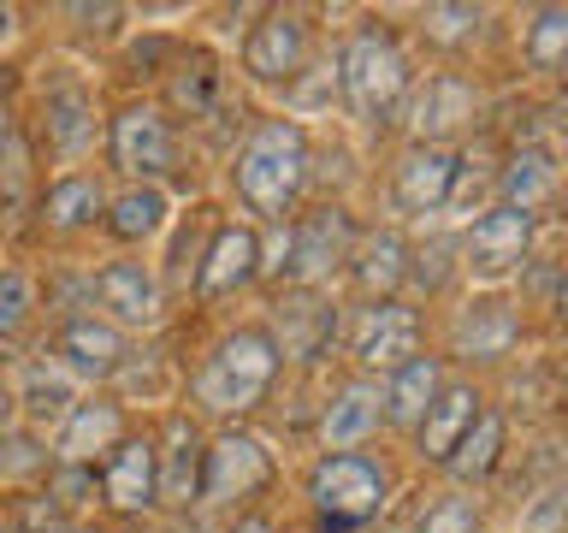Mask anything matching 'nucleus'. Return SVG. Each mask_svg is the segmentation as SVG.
<instances>
[{
	"mask_svg": "<svg viewBox=\"0 0 568 533\" xmlns=\"http://www.w3.org/2000/svg\"><path fill=\"white\" fill-rule=\"evenodd\" d=\"M95 492L113 515H124V522L149 515L160 504V444H154V433H124L113 451L95 462Z\"/></svg>",
	"mask_w": 568,
	"mask_h": 533,
	"instance_id": "nucleus-15",
	"label": "nucleus"
},
{
	"mask_svg": "<svg viewBox=\"0 0 568 533\" xmlns=\"http://www.w3.org/2000/svg\"><path fill=\"white\" fill-rule=\"evenodd\" d=\"M266 326H273L284 362H320L337 338V302L326 296V284H284Z\"/></svg>",
	"mask_w": 568,
	"mask_h": 533,
	"instance_id": "nucleus-18",
	"label": "nucleus"
},
{
	"mask_svg": "<svg viewBox=\"0 0 568 533\" xmlns=\"http://www.w3.org/2000/svg\"><path fill=\"white\" fill-rule=\"evenodd\" d=\"M355 220L349 208L320 202V208H296L284 225L266 231V273L284 284H326L337 266H349L355 249Z\"/></svg>",
	"mask_w": 568,
	"mask_h": 533,
	"instance_id": "nucleus-5",
	"label": "nucleus"
},
{
	"mask_svg": "<svg viewBox=\"0 0 568 533\" xmlns=\"http://www.w3.org/2000/svg\"><path fill=\"white\" fill-rule=\"evenodd\" d=\"M12 149V119H7V107H0V154Z\"/></svg>",
	"mask_w": 568,
	"mask_h": 533,
	"instance_id": "nucleus-40",
	"label": "nucleus"
},
{
	"mask_svg": "<svg viewBox=\"0 0 568 533\" xmlns=\"http://www.w3.org/2000/svg\"><path fill=\"white\" fill-rule=\"evenodd\" d=\"M12 391H18V426H24V433H36V439H48L53 426L65 421V409L83 398V385L71 380V373H60L53 362H30V368L12 380Z\"/></svg>",
	"mask_w": 568,
	"mask_h": 533,
	"instance_id": "nucleus-28",
	"label": "nucleus"
},
{
	"mask_svg": "<svg viewBox=\"0 0 568 533\" xmlns=\"http://www.w3.org/2000/svg\"><path fill=\"white\" fill-rule=\"evenodd\" d=\"M385 426L379 415V380L355 373V380L332 385V398L320 403V451H362V444Z\"/></svg>",
	"mask_w": 568,
	"mask_h": 533,
	"instance_id": "nucleus-23",
	"label": "nucleus"
},
{
	"mask_svg": "<svg viewBox=\"0 0 568 533\" xmlns=\"http://www.w3.org/2000/svg\"><path fill=\"white\" fill-rule=\"evenodd\" d=\"M124 433H131V415H124V403L113 391H83L65 409V421L48 433V456L65 462V469H95Z\"/></svg>",
	"mask_w": 568,
	"mask_h": 533,
	"instance_id": "nucleus-16",
	"label": "nucleus"
},
{
	"mask_svg": "<svg viewBox=\"0 0 568 533\" xmlns=\"http://www.w3.org/2000/svg\"><path fill=\"white\" fill-rule=\"evenodd\" d=\"M444 355H408L403 368H390L385 380H379V415H385V426H397V433H415L420 426V415L433 409V398L444 391Z\"/></svg>",
	"mask_w": 568,
	"mask_h": 533,
	"instance_id": "nucleus-27",
	"label": "nucleus"
},
{
	"mask_svg": "<svg viewBox=\"0 0 568 533\" xmlns=\"http://www.w3.org/2000/svg\"><path fill=\"white\" fill-rule=\"evenodd\" d=\"M18 433V391H12V373H0V444Z\"/></svg>",
	"mask_w": 568,
	"mask_h": 533,
	"instance_id": "nucleus-37",
	"label": "nucleus"
},
{
	"mask_svg": "<svg viewBox=\"0 0 568 533\" xmlns=\"http://www.w3.org/2000/svg\"><path fill=\"white\" fill-rule=\"evenodd\" d=\"M486 7H468V0H438V7H426L420 12V30H426V42H438V48H468L479 30H486Z\"/></svg>",
	"mask_w": 568,
	"mask_h": 533,
	"instance_id": "nucleus-34",
	"label": "nucleus"
},
{
	"mask_svg": "<svg viewBox=\"0 0 568 533\" xmlns=\"http://www.w3.org/2000/svg\"><path fill=\"white\" fill-rule=\"evenodd\" d=\"M172 190L166 184H119L106 195V213H101V231L113 238L119 249H149L172 231Z\"/></svg>",
	"mask_w": 568,
	"mask_h": 533,
	"instance_id": "nucleus-24",
	"label": "nucleus"
},
{
	"mask_svg": "<svg viewBox=\"0 0 568 533\" xmlns=\"http://www.w3.org/2000/svg\"><path fill=\"white\" fill-rule=\"evenodd\" d=\"M261 279H266V231L248 225L243 213L237 220H213L202 255H195V273H190L195 302H225L237 291H255Z\"/></svg>",
	"mask_w": 568,
	"mask_h": 533,
	"instance_id": "nucleus-10",
	"label": "nucleus"
},
{
	"mask_svg": "<svg viewBox=\"0 0 568 533\" xmlns=\"http://www.w3.org/2000/svg\"><path fill=\"white\" fill-rule=\"evenodd\" d=\"M106 131V119L95 113V89L83 78H60L42 89V149L60 167H83L95 154V137Z\"/></svg>",
	"mask_w": 568,
	"mask_h": 533,
	"instance_id": "nucleus-17",
	"label": "nucleus"
},
{
	"mask_svg": "<svg viewBox=\"0 0 568 533\" xmlns=\"http://www.w3.org/2000/svg\"><path fill=\"white\" fill-rule=\"evenodd\" d=\"M344 350L367 380H385L390 368H403L408 355H420V309L403 296L390 302H362L344 326Z\"/></svg>",
	"mask_w": 568,
	"mask_h": 533,
	"instance_id": "nucleus-14",
	"label": "nucleus"
},
{
	"mask_svg": "<svg viewBox=\"0 0 568 533\" xmlns=\"http://www.w3.org/2000/svg\"><path fill=\"white\" fill-rule=\"evenodd\" d=\"M273 480H278V456L266 451L261 433H248V426L207 433V456H202V504L207 510H248Z\"/></svg>",
	"mask_w": 568,
	"mask_h": 533,
	"instance_id": "nucleus-8",
	"label": "nucleus"
},
{
	"mask_svg": "<svg viewBox=\"0 0 568 533\" xmlns=\"http://www.w3.org/2000/svg\"><path fill=\"white\" fill-rule=\"evenodd\" d=\"M237 66L255 89H278L291 95L302 83V71L314 66V18L302 7H266L255 12V24L243 30Z\"/></svg>",
	"mask_w": 568,
	"mask_h": 533,
	"instance_id": "nucleus-7",
	"label": "nucleus"
},
{
	"mask_svg": "<svg viewBox=\"0 0 568 533\" xmlns=\"http://www.w3.org/2000/svg\"><path fill=\"white\" fill-rule=\"evenodd\" d=\"M160 444V504L166 510H190L202 504V456H207V433L190 415H172Z\"/></svg>",
	"mask_w": 568,
	"mask_h": 533,
	"instance_id": "nucleus-26",
	"label": "nucleus"
},
{
	"mask_svg": "<svg viewBox=\"0 0 568 533\" xmlns=\"http://www.w3.org/2000/svg\"><path fill=\"white\" fill-rule=\"evenodd\" d=\"M504 444H509V426H504V415L486 403V415H479L474 433L456 444V456L444 462V474H450L462 492H468V486H486V480L497 474V462H504Z\"/></svg>",
	"mask_w": 568,
	"mask_h": 533,
	"instance_id": "nucleus-31",
	"label": "nucleus"
},
{
	"mask_svg": "<svg viewBox=\"0 0 568 533\" xmlns=\"http://www.w3.org/2000/svg\"><path fill=\"white\" fill-rule=\"evenodd\" d=\"M408 238H403V225H373L355 238L349 249V279H355V291H362L367 302H390V296H403V284H408Z\"/></svg>",
	"mask_w": 568,
	"mask_h": 533,
	"instance_id": "nucleus-25",
	"label": "nucleus"
},
{
	"mask_svg": "<svg viewBox=\"0 0 568 533\" xmlns=\"http://www.w3.org/2000/svg\"><path fill=\"white\" fill-rule=\"evenodd\" d=\"M462 172H468V160L450 142H408L390 167V208L403 220H438V213L456 208Z\"/></svg>",
	"mask_w": 568,
	"mask_h": 533,
	"instance_id": "nucleus-12",
	"label": "nucleus"
},
{
	"mask_svg": "<svg viewBox=\"0 0 568 533\" xmlns=\"http://www.w3.org/2000/svg\"><path fill=\"white\" fill-rule=\"evenodd\" d=\"M18 36V7H0V48Z\"/></svg>",
	"mask_w": 568,
	"mask_h": 533,
	"instance_id": "nucleus-39",
	"label": "nucleus"
},
{
	"mask_svg": "<svg viewBox=\"0 0 568 533\" xmlns=\"http://www.w3.org/2000/svg\"><path fill=\"white\" fill-rule=\"evenodd\" d=\"M337 78V101L349 107L362 124H397L415 101V66H408V48L397 42V30L385 24H362L344 36L332 60Z\"/></svg>",
	"mask_w": 568,
	"mask_h": 533,
	"instance_id": "nucleus-3",
	"label": "nucleus"
},
{
	"mask_svg": "<svg viewBox=\"0 0 568 533\" xmlns=\"http://www.w3.org/2000/svg\"><path fill=\"white\" fill-rule=\"evenodd\" d=\"M60 533H106L101 522H89V515H83V522H71V527H60Z\"/></svg>",
	"mask_w": 568,
	"mask_h": 533,
	"instance_id": "nucleus-41",
	"label": "nucleus"
},
{
	"mask_svg": "<svg viewBox=\"0 0 568 533\" xmlns=\"http://www.w3.org/2000/svg\"><path fill=\"white\" fill-rule=\"evenodd\" d=\"M474 83L456 78V71H433L426 83H415V101H408V113H415V142H444L450 131L474 119Z\"/></svg>",
	"mask_w": 568,
	"mask_h": 533,
	"instance_id": "nucleus-29",
	"label": "nucleus"
},
{
	"mask_svg": "<svg viewBox=\"0 0 568 533\" xmlns=\"http://www.w3.org/2000/svg\"><path fill=\"white\" fill-rule=\"evenodd\" d=\"M166 119L178 124H207L225 107V60L213 48H178L166 66Z\"/></svg>",
	"mask_w": 568,
	"mask_h": 533,
	"instance_id": "nucleus-21",
	"label": "nucleus"
},
{
	"mask_svg": "<svg viewBox=\"0 0 568 533\" xmlns=\"http://www.w3.org/2000/svg\"><path fill=\"white\" fill-rule=\"evenodd\" d=\"M36 309H42V284L30 266H0V350L30 332Z\"/></svg>",
	"mask_w": 568,
	"mask_h": 533,
	"instance_id": "nucleus-33",
	"label": "nucleus"
},
{
	"mask_svg": "<svg viewBox=\"0 0 568 533\" xmlns=\"http://www.w3.org/2000/svg\"><path fill=\"white\" fill-rule=\"evenodd\" d=\"M515 338H521V314L504 291H474L450 314V355L462 362H504Z\"/></svg>",
	"mask_w": 568,
	"mask_h": 533,
	"instance_id": "nucleus-20",
	"label": "nucleus"
},
{
	"mask_svg": "<svg viewBox=\"0 0 568 533\" xmlns=\"http://www.w3.org/2000/svg\"><path fill=\"white\" fill-rule=\"evenodd\" d=\"M408 533H486V522H479V504L468 492H444V497H433V504L415 515Z\"/></svg>",
	"mask_w": 568,
	"mask_h": 533,
	"instance_id": "nucleus-35",
	"label": "nucleus"
},
{
	"mask_svg": "<svg viewBox=\"0 0 568 533\" xmlns=\"http://www.w3.org/2000/svg\"><path fill=\"white\" fill-rule=\"evenodd\" d=\"M225 533H278V522L266 510H237V522H231Z\"/></svg>",
	"mask_w": 568,
	"mask_h": 533,
	"instance_id": "nucleus-38",
	"label": "nucleus"
},
{
	"mask_svg": "<svg viewBox=\"0 0 568 533\" xmlns=\"http://www.w3.org/2000/svg\"><path fill=\"white\" fill-rule=\"evenodd\" d=\"M308 172H314L308 124L291 119V113H273V119L248 124V137L231 149L225 184H231V195H237L248 225L273 231L296 213L302 190H308Z\"/></svg>",
	"mask_w": 568,
	"mask_h": 533,
	"instance_id": "nucleus-1",
	"label": "nucleus"
},
{
	"mask_svg": "<svg viewBox=\"0 0 568 533\" xmlns=\"http://www.w3.org/2000/svg\"><path fill=\"white\" fill-rule=\"evenodd\" d=\"M532 249V213L491 202L486 213H474L468 231H462V273H468L479 291H504V284L521 273Z\"/></svg>",
	"mask_w": 568,
	"mask_h": 533,
	"instance_id": "nucleus-13",
	"label": "nucleus"
},
{
	"mask_svg": "<svg viewBox=\"0 0 568 533\" xmlns=\"http://www.w3.org/2000/svg\"><path fill=\"white\" fill-rule=\"evenodd\" d=\"M302 492H308V510L326 533L367 527L390 504V462L379 451H320L308 462Z\"/></svg>",
	"mask_w": 568,
	"mask_h": 533,
	"instance_id": "nucleus-4",
	"label": "nucleus"
},
{
	"mask_svg": "<svg viewBox=\"0 0 568 533\" xmlns=\"http://www.w3.org/2000/svg\"><path fill=\"white\" fill-rule=\"evenodd\" d=\"M89 309L119 332H154L166 320V279L142 255H113L89 273Z\"/></svg>",
	"mask_w": 568,
	"mask_h": 533,
	"instance_id": "nucleus-11",
	"label": "nucleus"
},
{
	"mask_svg": "<svg viewBox=\"0 0 568 533\" xmlns=\"http://www.w3.org/2000/svg\"><path fill=\"white\" fill-rule=\"evenodd\" d=\"M48 362L71 373L83 391H106L131 368V332H119L95 309H71V314H60V326L48 338Z\"/></svg>",
	"mask_w": 568,
	"mask_h": 533,
	"instance_id": "nucleus-9",
	"label": "nucleus"
},
{
	"mask_svg": "<svg viewBox=\"0 0 568 533\" xmlns=\"http://www.w3.org/2000/svg\"><path fill=\"white\" fill-rule=\"evenodd\" d=\"M0 533H24V527H18V522H12V515H0Z\"/></svg>",
	"mask_w": 568,
	"mask_h": 533,
	"instance_id": "nucleus-42",
	"label": "nucleus"
},
{
	"mask_svg": "<svg viewBox=\"0 0 568 533\" xmlns=\"http://www.w3.org/2000/svg\"><path fill=\"white\" fill-rule=\"evenodd\" d=\"M101 142H106V167H113L124 184H166L178 172V124L166 119V107L149 101V95L113 107Z\"/></svg>",
	"mask_w": 568,
	"mask_h": 533,
	"instance_id": "nucleus-6",
	"label": "nucleus"
},
{
	"mask_svg": "<svg viewBox=\"0 0 568 533\" xmlns=\"http://www.w3.org/2000/svg\"><path fill=\"white\" fill-rule=\"evenodd\" d=\"M278 373H284V350H278L273 326L266 320H237L202 355V368L190 380V403L225 426H243V415H255L273 398Z\"/></svg>",
	"mask_w": 568,
	"mask_h": 533,
	"instance_id": "nucleus-2",
	"label": "nucleus"
},
{
	"mask_svg": "<svg viewBox=\"0 0 568 533\" xmlns=\"http://www.w3.org/2000/svg\"><path fill=\"white\" fill-rule=\"evenodd\" d=\"M521 60L539 78H568V7H532L521 24Z\"/></svg>",
	"mask_w": 568,
	"mask_h": 533,
	"instance_id": "nucleus-32",
	"label": "nucleus"
},
{
	"mask_svg": "<svg viewBox=\"0 0 568 533\" xmlns=\"http://www.w3.org/2000/svg\"><path fill=\"white\" fill-rule=\"evenodd\" d=\"M0 497H7V486H0ZM0 515H7V510H0Z\"/></svg>",
	"mask_w": 568,
	"mask_h": 533,
	"instance_id": "nucleus-43",
	"label": "nucleus"
},
{
	"mask_svg": "<svg viewBox=\"0 0 568 533\" xmlns=\"http://www.w3.org/2000/svg\"><path fill=\"white\" fill-rule=\"evenodd\" d=\"M515 533H568V480H550L521 504Z\"/></svg>",
	"mask_w": 568,
	"mask_h": 533,
	"instance_id": "nucleus-36",
	"label": "nucleus"
},
{
	"mask_svg": "<svg viewBox=\"0 0 568 533\" xmlns=\"http://www.w3.org/2000/svg\"><path fill=\"white\" fill-rule=\"evenodd\" d=\"M557 184H562L557 154H550L545 142H527V149H515V154H509V167L497 172V202L532 213L539 202H550V195H557Z\"/></svg>",
	"mask_w": 568,
	"mask_h": 533,
	"instance_id": "nucleus-30",
	"label": "nucleus"
},
{
	"mask_svg": "<svg viewBox=\"0 0 568 533\" xmlns=\"http://www.w3.org/2000/svg\"><path fill=\"white\" fill-rule=\"evenodd\" d=\"M101 213H106V184L89 167H60L36 190V225L48 238H83V231L101 225Z\"/></svg>",
	"mask_w": 568,
	"mask_h": 533,
	"instance_id": "nucleus-19",
	"label": "nucleus"
},
{
	"mask_svg": "<svg viewBox=\"0 0 568 533\" xmlns=\"http://www.w3.org/2000/svg\"><path fill=\"white\" fill-rule=\"evenodd\" d=\"M479 415H486V398H479V385H474V380H444V391L433 398V409H426L420 426H415V451H420V462L444 469V462L456 456V444L474 433Z\"/></svg>",
	"mask_w": 568,
	"mask_h": 533,
	"instance_id": "nucleus-22",
	"label": "nucleus"
}]
</instances>
